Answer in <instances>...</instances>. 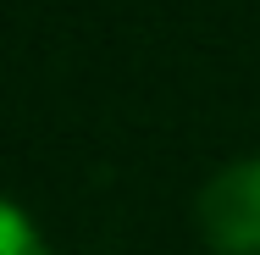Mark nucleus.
<instances>
[{"mask_svg":"<svg viewBox=\"0 0 260 255\" xmlns=\"http://www.w3.org/2000/svg\"><path fill=\"white\" fill-rule=\"evenodd\" d=\"M194 216L216 255H260V155L221 166L200 189Z\"/></svg>","mask_w":260,"mask_h":255,"instance_id":"nucleus-1","label":"nucleus"},{"mask_svg":"<svg viewBox=\"0 0 260 255\" xmlns=\"http://www.w3.org/2000/svg\"><path fill=\"white\" fill-rule=\"evenodd\" d=\"M0 255H50L39 222H34L17 200H6V194H0Z\"/></svg>","mask_w":260,"mask_h":255,"instance_id":"nucleus-2","label":"nucleus"}]
</instances>
